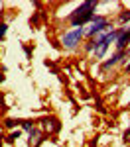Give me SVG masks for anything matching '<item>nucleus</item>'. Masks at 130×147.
Listing matches in <instances>:
<instances>
[{
  "label": "nucleus",
  "mask_w": 130,
  "mask_h": 147,
  "mask_svg": "<svg viewBox=\"0 0 130 147\" xmlns=\"http://www.w3.org/2000/svg\"><path fill=\"white\" fill-rule=\"evenodd\" d=\"M106 28H108V22H106V18L103 16H95L91 24H89V28L85 30V34L89 35V37H95V35H101V32H105Z\"/></svg>",
  "instance_id": "nucleus-1"
},
{
  "label": "nucleus",
  "mask_w": 130,
  "mask_h": 147,
  "mask_svg": "<svg viewBox=\"0 0 130 147\" xmlns=\"http://www.w3.org/2000/svg\"><path fill=\"white\" fill-rule=\"evenodd\" d=\"M83 35H85V30H83V28L73 30V32H67V34L63 35V45L67 47V49H75V47L81 43Z\"/></svg>",
  "instance_id": "nucleus-2"
},
{
  "label": "nucleus",
  "mask_w": 130,
  "mask_h": 147,
  "mask_svg": "<svg viewBox=\"0 0 130 147\" xmlns=\"http://www.w3.org/2000/svg\"><path fill=\"white\" fill-rule=\"evenodd\" d=\"M93 18H95V8H89V10L85 12V14L77 16V18H71V26L79 30V28H83V26H85L87 22L91 24V20H93Z\"/></svg>",
  "instance_id": "nucleus-3"
},
{
  "label": "nucleus",
  "mask_w": 130,
  "mask_h": 147,
  "mask_svg": "<svg viewBox=\"0 0 130 147\" xmlns=\"http://www.w3.org/2000/svg\"><path fill=\"white\" fill-rule=\"evenodd\" d=\"M124 59H126V51H116L114 55H110V59H106L105 63L101 65V69H103V71H108L110 67H114L116 63H120V61H124Z\"/></svg>",
  "instance_id": "nucleus-4"
},
{
  "label": "nucleus",
  "mask_w": 130,
  "mask_h": 147,
  "mask_svg": "<svg viewBox=\"0 0 130 147\" xmlns=\"http://www.w3.org/2000/svg\"><path fill=\"white\" fill-rule=\"evenodd\" d=\"M128 43H130V28H124V32L118 35L114 45H116L118 51H124V47H128Z\"/></svg>",
  "instance_id": "nucleus-5"
},
{
  "label": "nucleus",
  "mask_w": 130,
  "mask_h": 147,
  "mask_svg": "<svg viewBox=\"0 0 130 147\" xmlns=\"http://www.w3.org/2000/svg\"><path fill=\"white\" fill-rule=\"evenodd\" d=\"M20 124H22V120H12V118H8V120L4 122L6 127H16V125H20Z\"/></svg>",
  "instance_id": "nucleus-6"
},
{
  "label": "nucleus",
  "mask_w": 130,
  "mask_h": 147,
  "mask_svg": "<svg viewBox=\"0 0 130 147\" xmlns=\"http://www.w3.org/2000/svg\"><path fill=\"white\" fill-rule=\"evenodd\" d=\"M120 22H122V24L130 22V10H124L122 14H120Z\"/></svg>",
  "instance_id": "nucleus-7"
},
{
  "label": "nucleus",
  "mask_w": 130,
  "mask_h": 147,
  "mask_svg": "<svg viewBox=\"0 0 130 147\" xmlns=\"http://www.w3.org/2000/svg\"><path fill=\"white\" fill-rule=\"evenodd\" d=\"M22 127L26 129V131H32V129H34V122H26V120H22Z\"/></svg>",
  "instance_id": "nucleus-8"
},
{
  "label": "nucleus",
  "mask_w": 130,
  "mask_h": 147,
  "mask_svg": "<svg viewBox=\"0 0 130 147\" xmlns=\"http://www.w3.org/2000/svg\"><path fill=\"white\" fill-rule=\"evenodd\" d=\"M20 136H22L20 131H12L10 136H8V141H10V143H12V141H16V139H18V137H20Z\"/></svg>",
  "instance_id": "nucleus-9"
},
{
  "label": "nucleus",
  "mask_w": 130,
  "mask_h": 147,
  "mask_svg": "<svg viewBox=\"0 0 130 147\" xmlns=\"http://www.w3.org/2000/svg\"><path fill=\"white\" fill-rule=\"evenodd\" d=\"M6 30H8V26H6L4 22H0V39H2V37L6 35Z\"/></svg>",
  "instance_id": "nucleus-10"
},
{
  "label": "nucleus",
  "mask_w": 130,
  "mask_h": 147,
  "mask_svg": "<svg viewBox=\"0 0 130 147\" xmlns=\"http://www.w3.org/2000/svg\"><path fill=\"white\" fill-rule=\"evenodd\" d=\"M122 139H124L126 143H130V129H126V131H124V137H122Z\"/></svg>",
  "instance_id": "nucleus-11"
},
{
  "label": "nucleus",
  "mask_w": 130,
  "mask_h": 147,
  "mask_svg": "<svg viewBox=\"0 0 130 147\" xmlns=\"http://www.w3.org/2000/svg\"><path fill=\"white\" fill-rule=\"evenodd\" d=\"M126 73H128V75H130V63H128V65H126Z\"/></svg>",
  "instance_id": "nucleus-12"
},
{
  "label": "nucleus",
  "mask_w": 130,
  "mask_h": 147,
  "mask_svg": "<svg viewBox=\"0 0 130 147\" xmlns=\"http://www.w3.org/2000/svg\"><path fill=\"white\" fill-rule=\"evenodd\" d=\"M2 80H4V77H2V75H0V82H2Z\"/></svg>",
  "instance_id": "nucleus-13"
},
{
  "label": "nucleus",
  "mask_w": 130,
  "mask_h": 147,
  "mask_svg": "<svg viewBox=\"0 0 130 147\" xmlns=\"http://www.w3.org/2000/svg\"><path fill=\"white\" fill-rule=\"evenodd\" d=\"M126 55H130V49H128V53H126Z\"/></svg>",
  "instance_id": "nucleus-14"
}]
</instances>
